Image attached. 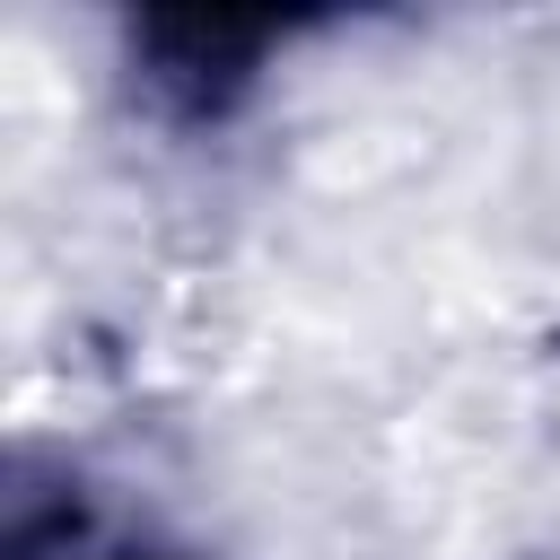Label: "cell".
Instances as JSON below:
<instances>
[{
  "mask_svg": "<svg viewBox=\"0 0 560 560\" xmlns=\"http://www.w3.org/2000/svg\"><path fill=\"white\" fill-rule=\"evenodd\" d=\"M271 26L262 18H140V79L166 114L210 122L245 96Z\"/></svg>",
  "mask_w": 560,
  "mask_h": 560,
  "instance_id": "cell-1",
  "label": "cell"
}]
</instances>
